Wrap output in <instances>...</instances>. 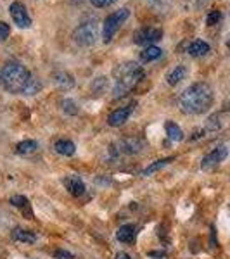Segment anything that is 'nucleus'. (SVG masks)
Returning a JSON list of instances; mask_svg holds the SVG:
<instances>
[{
  "label": "nucleus",
  "mask_w": 230,
  "mask_h": 259,
  "mask_svg": "<svg viewBox=\"0 0 230 259\" xmlns=\"http://www.w3.org/2000/svg\"><path fill=\"white\" fill-rule=\"evenodd\" d=\"M182 4L187 7V9H192V11H196V9H201V7L206 4V0H182Z\"/></svg>",
  "instance_id": "nucleus-23"
},
{
  "label": "nucleus",
  "mask_w": 230,
  "mask_h": 259,
  "mask_svg": "<svg viewBox=\"0 0 230 259\" xmlns=\"http://www.w3.org/2000/svg\"><path fill=\"white\" fill-rule=\"evenodd\" d=\"M12 239L18 240V242H26V244H33V242L36 240V237H35V233L28 232V230L14 228V230H12Z\"/></svg>",
  "instance_id": "nucleus-16"
},
{
  "label": "nucleus",
  "mask_w": 230,
  "mask_h": 259,
  "mask_svg": "<svg viewBox=\"0 0 230 259\" xmlns=\"http://www.w3.org/2000/svg\"><path fill=\"white\" fill-rule=\"evenodd\" d=\"M166 133H168L170 140H173V142H180L183 139L182 130L178 128V124L171 123V121H168V123H166Z\"/></svg>",
  "instance_id": "nucleus-20"
},
{
  "label": "nucleus",
  "mask_w": 230,
  "mask_h": 259,
  "mask_svg": "<svg viewBox=\"0 0 230 259\" xmlns=\"http://www.w3.org/2000/svg\"><path fill=\"white\" fill-rule=\"evenodd\" d=\"M213 89L208 83H194L182 92L178 106L185 114H203L213 106Z\"/></svg>",
  "instance_id": "nucleus-1"
},
{
  "label": "nucleus",
  "mask_w": 230,
  "mask_h": 259,
  "mask_svg": "<svg viewBox=\"0 0 230 259\" xmlns=\"http://www.w3.org/2000/svg\"><path fill=\"white\" fill-rule=\"evenodd\" d=\"M185 76H187V68L185 66H177L171 73L168 74V83L171 87H175V85H178L182 80H185Z\"/></svg>",
  "instance_id": "nucleus-18"
},
{
  "label": "nucleus",
  "mask_w": 230,
  "mask_h": 259,
  "mask_svg": "<svg viewBox=\"0 0 230 259\" xmlns=\"http://www.w3.org/2000/svg\"><path fill=\"white\" fill-rule=\"evenodd\" d=\"M52 83L61 90H71L74 87V78L73 74H69L68 71H56L52 74Z\"/></svg>",
  "instance_id": "nucleus-10"
},
{
  "label": "nucleus",
  "mask_w": 230,
  "mask_h": 259,
  "mask_svg": "<svg viewBox=\"0 0 230 259\" xmlns=\"http://www.w3.org/2000/svg\"><path fill=\"white\" fill-rule=\"evenodd\" d=\"M54 149H56L57 154H61V156H73L74 154V144L71 140H57L56 144H54Z\"/></svg>",
  "instance_id": "nucleus-15"
},
{
  "label": "nucleus",
  "mask_w": 230,
  "mask_h": 259,
  "mask_svg": "<svg viewBox=\"0 0 230 259\" xmlns=\"http://www.w3.org/2000/svg\"><path fill=\"white\" fill-rule=\"evenodd\" d=\"M62 185L66 187V190L69 192L74 197H80V195L85 192V185H83L82 178L76 177V175H71V177H66L62 180Z\"/></svg>",
  "instance_id": "nucleus-11"
},
{
  "label": "nucleus",
  "mask_w": 230,
  "mask_h": 259,
  "mask_svg": "<svg viewBox=\"0 0 230 259\" xmlns=\"http://www.w3.org/2000/svg\"><path fill=\"white\" fill-rule=\"evenodd\" d=\"M149 256L150 257H165V252H154L152 250V252H149Z\"/></svg>",
  "instance_id": "nucleus-32"
},
{
  "label": "nucleus",
  "mask_w": 230,
  "mask_h": 259,
  "mask_svg": "<svg viewBox=\"0 0 230 259\" xmlns=\"http://www.w3.org/2000/svg\"><path fill=\"white\" fill-rule=\"evenodd\" d=\"M161 54H163V50L160 47H156V45H150V47H145L140 52V59L144 62H150V61L160 59Z\"/></svg>",
  "instance_id": "nucleus-17"
},
{
  "label": "nucleus",
  "mask_w": 230,
  "mask_h": 259,
  "mask_svg": "<svg viewBox=\"0 0 230 259\" xmlns=\"http://www.w3.org/2000/svg\"><path fill=\"white\" fill-rule=\"evenodd\" d=\"M142 140H137V139H123L118 142V147H120V152L123 154H135L139 152L142 149Z\"/></svg>",
  "instance_id": "nucleus-12"
},
{
  "label": "nucleus",
  "mask_w": 230,
  "mask_h": 259,
  "mask_svg": "<svg viewBox=\"0 0 230 259\" xmlns=\"http://www.w3.org/2000/svg\"><path fill=\"white\" fill-rule=\"evenodd\" d=\"M90 2H92V6L99 7V9H102V7H109L111 4L116 2V0H90Z\"/></svg>",
  "instance_id": "nucleus-30"
},
{
  "label": "nucleus",
  "mask_w": 230,
  "mask_h": 259,
  "mask_svg": "<svg viewBox=\"0 0 230 259\" xmlns=\"http://www.w3.org/2000/svg\"><path fill=\"white\" fill-rule=\"evenodd\" d=\"M206 128H208V130H218V128H220V123H218V114L211 116V118L208 119Z\"/></svg>",
  "instance_id": "nucleus-31"
},
{
  "label": "nucleus",
  "mask_w": 230,
  "mask_h": 259,
  "mask_svg": "<svg viewBox=\"0 0 230 259\" xmlns=\"http://www.w3.org/2000/svg\"><path fill=\"white\" fill-rule=\"evenodd\" d=\"M61 106H62V111H64L66 114H76V112H78L76 104H74L71 99H62Z\"/></svg>",
  "instance_id": "nucleus-22"
},
{
  "label": "nucleus",
  "mask_w": 230,
  "mask_h": 259,
  "mask_svg": "<svg viewBox=\"0 0 230 259\" xmlns=\"http://www.w3.org/2000/svg\"><path fill=\"white\" fill-rule=\"evenodd\" d=\"M9 33H11V28H9V24L7 23H0V41H4L9 36Z\"/></svg>",
  "instance_id": "nucleus-29"
},
{
  "label": "nucleus",
  "mask_w": 230,
  "mask_h": 259,
  "mask_svg": "<svg viewBox=\"0 0 230 259\" xmlns=\"http://www.w3.org/2000/svg\"><path fill=\"white\" fill-rule=\"evenodd\" d=\"M9 14H11L12 21H14L19 28H30L31 26V18H30V14H28V9L21 2L11 4Z\"/></svg>",
  "instance_id": "nucleus-7"
},
{
  "label": "nucleus",
  "mask_w": 230,
  "mask_h": 259,
  "mask_svg": "<svg viewBox=\"0 0 230 259\" xmlns=\"http://www.w3.org/2000/svg\"><path fill=\"white\" fill-rule=\"evenodd\" d=\"M228 47H230V41H228Z\"/></svg>",
  "instance_id": "nucleus-34"
},
{
  "label": "nucleus",
  "mask_w": 230,
  "mask_h": 259,
  "mask_svg": "<svg viewBox=\"0 0 230 259\" xmlns=\"http://www.w3.org/2000/svg\"><path fill=\"white\" fill-rule=\"evenodd\" d=\"M36 149H39V144H36L35 140H24V142H21V144H18L16 152L21 154V156H26V154H33Z\"/></svg>",
  "instance_id": "nucleus-19"
},
{
  "label": "nucleus",
  "mask_w": 230,
  "mask_h": 259,
  "mask_svg": "<svg viewBox=\"0 0 230 259\" xmlns=\"http://www.w3.org/2000/svg\"><path fill=\"white\" fill-rule=\"evenodd\" d=\"M54 257L56 259H74V256L71 252H68V250H61V249L54 250Z\"/></svg>",
  "instance_id": "nucleus-28"
},
{
  "label": "nucleus",
  "mask_w": 230,
  "mask_h": 259,
  "mask_svg": "<svg viewBox=\"0 0 230 259\" xmlns=\"http://www.w3.org/2000/svg\"><path fill=\"white\" fill-rule=\"evenodd\" d=\"M187 52H189L192 57H203V56H206V54L210 52V45H208L206 41H203V40H194V41H190V44H189Z\"/></svg>",
  "instance_id": "nucleus-13"
},
{
  "label": "nucleus",
  "mask_w": 230,
  "mask_h": 259,
  "mask_svg": "<svg viewBox=\"0 0 230 259\" xmlns=\"http://www.w3.org/2000/svg\"><path fill=\"white\" fill-rule=\"evenodd\" d=\"M116 259H130V256L125 252H120V254H116Z\"/></svg>",
  "instance_id": "nucleus-33"
},
{
  "label": "nucleus",
  "mask_w": 230,
  "mask_h": 259,
  "mask_svg": "<svg viewBox=\"0 0 230 259\" xmlns=\"http://www.w3.org/2000/svg\"><path fill=\"white\" fill-rule=\"evenodd\" d=\"M11 204L16 207H28V199L23 195H14V197H11Z\"/></svg>",
  "instance_id": "nucleus-26"
},
{
  "label": "nucleus",
  "mask_w": 230,
  "mask_h": 259,
  "mask_svg": "<svg viewBox=\"0 0 230 259\" xmlns=\"http://www.w3.org/2000/svg\"><path fill=\"white\" fill-rule=\"evenodd\" d=\"M130 16V11L127 7L123 9H118L114 12H111L106 19H104V24H102V38H104V44H109L112 40V36L116 35V31L120 30V26L128 19Z\"/></svg>",
  "instance_id": "nucleus-4"
},
{
  "label": "nucleus",
  "mask_w": 230,
  "mask_h": 259,
  "mask_svg": "<svg viewBox=\"0 0 230 259\" xmlns=\"http://www.w3.org/2000/svg\"><path fill=\"white\" fill-rule=\"evenodd\" d=\"M0 80H2L6 90L11 92V94H24L28 85L31 83L33 76L30 71L19 62H7L2 69Z\"/></svg>",
  "instance_id": "nucleus-3"
},
{
  "label": "nucleus",
  "mask_w": 230,
  "mask_h": 259,
  "mask_svg": "<svg viewBox=\"0 0 230 259\" xmlns=\"http://www.w3.org/2000/svg\"><path fill=\"white\" fill-rule=\"evenodd\" d=\"M99 38V30L97 24L94 21H85L80 26H76V30L73 31V40L80 47H92Z\"/></svg>",
  "instance_id": "nucleus-5"
},
{
  "label": "nucleus",
  "mask_w": 230,
  "mask_h": 259,
  "mask_svg": "<svg viewBox=\"0 0 230 259\" xmlns=\"http://www.w3.org/2000/svg\"><path fill=\"white\" fill-rule=\"evenodd\" d=\"M173 161V157H166V159H160V161H156L154 164H150L149 168H145L144 171H142V175L144 177H147V175H150V173H154V171H158V169H161V168H165L168 162H171Z\"/></svg>",
  "instance_id": "nucleus-21"
},
{
  "label": "nucleus",
  "mask_w": 230,
  "mask_h": 259,
  "mask_svg": "<svg viewBox=\"0 0 230 259\" xmlns=\"http://www.w3.org/2000/svg\"><path fill=\"white\" fill-rule=\"evenodd\" d=\"M42 89V83L36 80V78H33L31 80V83L28 85V89H26V92H24V95H33V94H36Z\"/></svg>",
  "instance_id": "nucleus-25"
},
{
  "label": "nucleus",
  "mask_w": 230,
  "mask_h": 259,
  "mask_svg": "<svg viewBox=\"0 0 230 259\" xmlns=\"http://www.w3.org/2000/svg\"><path fill=\"white\" fill-rule=\"evenodd\" d=\"M227 154H228V150L227 147H218V149H215L213 152H210L208 156H204V159H203V164H201V168H203L204 171H210L213 169L215 166H218L221 161L227 157Z\"/></svg>",
  "instance_id": "nucleus-8"
},
{
  "label": "nucleus",
  "mask_w": 230,
  "mask_h": 259,
  "mask_svg": "<svg viewBox=\"0 0 230 259\" xmlns=\"http://www.w3.org/2000/svg\"><path fill=\"white\" fill-rule=\"evenodd\" d=\"M161 38L163 31L160 28H142V30L133 33V41L137 45H145V47H150V45L160 41Z\"/></svg>",
  "instance_id": "nucleus-6"
},
{
  "label": "nucleus",
  "mask_w": 230,
  "mask_h": 259,
  "mask_svg": "<svg viewBox=\"0 0 230 259\" xmlns=\"http://www.w3.org/2000/svg\"><path fill=\"white\" fill-rule=\"evenodd\" d=\"M220 19H221V12L215 9V11H211L210 14H208L206 23L210 24V26H215V24H218V23H220Z\"/></svg>",
  "instance_id": "nucleus-24"
},
{
  "label": "nucleus",
  "mask_w": 230,
  "mask_h": 259,
  "mask_svg": "<svg viewBox=\"0 0 230 259\" xmlns=\"http://www.w3.org/2000/svg\"><path fill=\"white\" fill-rule=\"evenodd\" d=\"M133 107H135V104H130V106L121 107V109H116L114 112H111L109 118H107V123H109L111 126H121V124L127 123L128 118H130Z\"/></svg>",
  "instance_id": "nucleus-9"
},
{
  "label": "nucleus",
  "mask_w": 230,
  "mask_h": 259,
  "mask_svg": "<svg viewBox=\"0 0 230 259\" xmlns=\"http://www.w3.org/2000/svg\"><path fill=\"white\" fill-rule=\"evenodd\" d=\"M112 76H114L112 97L120 99L139 85V81L144 78V69H142L137 62L128 61V62H123V64L116 66L114 71H112Z\"/></svg>",
  "instance_id": "nucleus-2"
},
{
  "label": "nucleus",
  "mask_w": 230,
  "mask_h": 259,
  "mask_svg": "<svg viewBox=\"0 0 230 259\" xmlns=\"http://www.w3.org/2000/svg\"><path fill=\"white\" fill-rule=\"evenodd\" d=\"M116 237H118V240L123 242V244H132V242L135 240V227H133V225H125V227H121L118 232H116Z\"/></svg>",
  "instance_id": "nucleus-14"
},
{
  "label": "nucleus",
  "mask_w": 230,
  "mask_h": 259,
  "mask_svg": "<svg viewBox=\"0 0 230 259\" xmlns=\"http://www.w3.org/2000/svg\"><path fill=\"white\" fill-rule=\"evenodd\" d=\"M106 85H107V81H106V78H97L94 83H92V90L94 92H102L104 89H106Z\"/></svg>",
  "instance_id": "nucleus-27"
}]
</instances>
